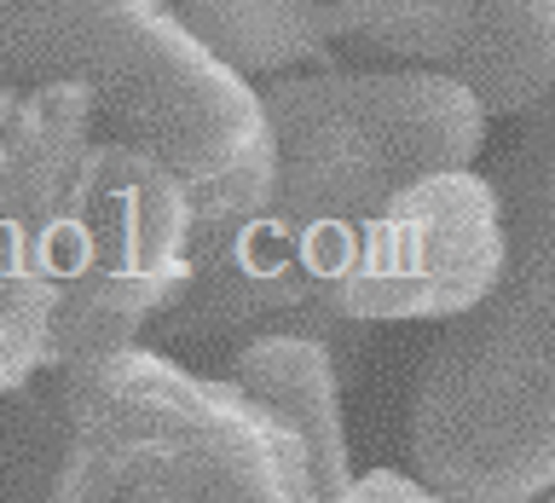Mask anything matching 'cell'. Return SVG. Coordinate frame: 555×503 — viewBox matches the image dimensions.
I'll return each mask as SVG.
<instances>
[{
    "label": "cell",
    "mask_w": 555,
    "mask_h": 503,
    "mask_svg": "<svg viewBox=\"0 0 555 503\" xmlns=\"http://www.w3.org/2000/svg\"><path fill=\"white\" fill-rule=\"evenodd\" d=\"M272 180L237 225L191 237L180 295L151 330L168 341H220L260 330L347 336L330 289L376 208L428 173L475 168L486 116L457 81L416 69L324 64L260 81Z\"/></svg>",
    "instance_id": "cell-1"
},
{
    "label": "cell",
    "mask_w": 555,
    "mask_h": 503,
    "mask_svg": "<svg viewBox=\"0 0 555 503\" xmlns=\"http://www.w3.org/2000/svg\"><path fill=\"white\" fill-rule=\"evenodd\" d=\"M191 267V197L76 81L0 87V394L133 347Z\"/></svg>",
    "instance_id": "cell-2"
},
{
    "label": "cell",
    "mask_w": 555,
    "mask_h": 503,
    "mask_svg": "<svg viewBox=\"0 0 555 503\" xmlns=\"http://www.w3.org/2000/svg\"><path fill=\"white\" fill-rule=\"evenodd\" d=\"M555 111L509 173V255L498 284L446 319L416 364L405 446L416 480L446 503L555 498V215H550Z\"/></svg>",
    "instance_id": "cell-3"
},
{
    "label": "cell",
    "mask_w": 555,
    "mask_h": 503,
    "mask_svg": "<svg viewBox=\"0 0 555 503\" xmlns=\"http://www.w3.org/2000/svg\"><path fill=\"white\" fill-rule=\"evenodd\" d=\"M76 81L99 133L151 151L191 197V237L237 225L267 197L260 93L215 64L156 0H0V87Z\"/></svg>",
    "instance_id": "cell-4"
},
{
    "label": "cell",
    "mask_w": 555,
    "mask_h": 503,
    "mask_svg": "<svg viewBox=\"0 0 555 503\" xmlns=\"http://www.w3.org/2000/svg\"><path fill=\"white\" fill-rule=\"evenodd\" d=\"M47 503H312L295 446L220 376L156 347L64 371Z\"/></svg>",
    "instance_id": "cell-5"
},
{
    "label": "cell",
    "mask_w": 555,
    "mask_h": 503,
    "mask_svg": "<svg viewBox=\"0 0 555 503\" xmlns=\"http://www.w3.org/2000/svg\"><path fill=\"white\" fill-rule=\"evenodd\" d=\"M503 255H509L503 191L475 168L428 173L393 191L359 232L330 289V319L347 330L457 319L498 284Z\"/></svg>",
    "instance_id": "cell-6"
},
{
    "label": "cell",
    "mask_w": 555,
    "mask_h": 503,
    "mask_svg": "<svg viewBox=\"0 0 555 503\" xmlns=\"http://www.w3.org/2000/svg\"><path fill=\"white\" fill-rule=\"evenodd\" d=\"M336 47L364 69L457 81L486 116L555 99V0H324Z\"/></svg>",
    "instance_id": "cell-7"
},
{
    "label": "cell",
    "mask_w": 555,
    "mask_h": 503,
    "mask_svg": "<svg viewBox=\"0 0 555 503\" xmlns=\"http://www.w3.org/2000/svg\"><path fill=\"white\" fill-rule=\"evenodd\" d=\"M220 382L249 399L295 446L312 503H330L353 480V451H347L341 382H336L330 341L301 336V330H260V336L237 341V353L220 364Z\"/></svg>",
    "instance_id": "cell-8"
},
{
    "label": "cell",
    "mask_w": 555,
    "mask_h": 503,
    "mask_svg": "<svg viewBox=\"0 0 555 503\" xmlns=\"http://www.w3.org/2000/svg\"><path fill=\"white\" fill-rule=\"evenodd\" d=\"M215 64L249 87L324 69L336 59V24L324 0H156Z\"/></svg>",
    "instance_id": "cell-9"
},
{
    "label": "cell",
    "mask_w": 555,
    "mask_h": 503,
    "mask_svg": "<svg viewBox=\"0 0 555 503\" xmlns=\"http://www.w3.org/2000/svg\"><path fill=\"white\" fill-rule=\"evenodd\" d=\"M330 503H446L434 486H423L416 475H399V468H371V475H353Z\"/></svg>",
    "instance_id": "cell-10"
},
{
    "label": "cell",
    "mask_w": 555,
    "mask_h": 503,
    "mask_svg": "<svg viewBox=\"0 0 555 503\" xmlns=\"http://www.w3.org/2000/svg\"><path fill=\"white\" fill-rule=\"evenodd\" d=\"M550 215H555V163H550Z\"/></svg>",
    "instance_id": "cell-11"
}]
</instances>
